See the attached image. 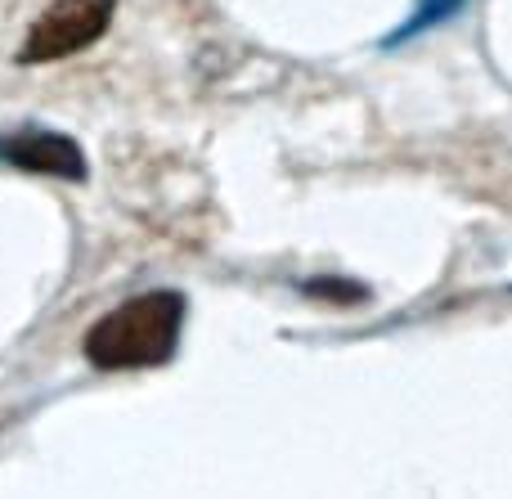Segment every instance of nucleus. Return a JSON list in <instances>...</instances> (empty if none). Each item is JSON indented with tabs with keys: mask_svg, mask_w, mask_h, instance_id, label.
Here are the masks:
<instances>
[{
	"mask_svg": "<svg viewBox=\"0 0 512 499\" xmlns=\"http://www.w3.org/2000/svg\"><path fill=\"white\" fill-rule=\"evenodd\" d=\"M301 293L324 297V302H337V306H351V302H364L369 288L351 284V279H310V284H301Z\"/></svg>",
	"mask_w": 512,
	"mask_h": 499,
	"instance_id": "5",
	"label": "nucleus"
},
{
	"mask_svg": "<svg viewBox=\"0 0 512 499\" xmlns=\"http://www.w3.org/2000/svg\"><path fill=\"white\" fill-rule=\"evenodd\" d=\"M117 0H54L41 18L32 23L18 59L23 63H50V59H68V54L95 45L99 36L113 23Z\"/></svg>",
	"mask_w": 512,
	"mask_h": 499,
	"instance_id": "2",
	"label": "nucleus"
},
{
	"mask_svg": "<svg viewBox=\"0 0 512 499\" xmlns=\"http://www.w3.org/2000/svg\"><path fill=\"white\" fill-rule=\"evenodd\" d=\"M189 302L176 288H153L131 302L113 306L104 320L90 324L86 360L104 374H122V369H158L180 351V333H185Z\"/></svg>",
	"mask_w": 512,
	"mask_h": 499,
	"instance_id": "1",
	"label": "nucleus"
},
{
	"mask_svg": "<svg viewBox=\"0 0 512 499\" xmlns=\"http://www.w3.org/2000/svg\"><path fill=\"white\" fill-rule=\"evenodd\" d=\"M463 9H468V0H414L405 23H400L396 32L382 36V50H400L405 41H418V36L436 32V27H445L450 18H459Z\"/></svg>",
	"mask_w": 512,
	"mask_h": 499,
	"instance_id": "4",
	"label": "nucleus"
},
{
	"mask_svg": "<svg viewBox=\"0 0 512 499\" xmlns=\"http://www.w3.org/2000/svg\"><path fill=\"white\" fill-rule=\"evenodd\" d=\"M0 167L32 171V176H50V180H72V185H81L90 176L81 144L63 131H45V126L0 131Z\"/></svg>",
	"mask_w": 512,
	"mask_h": 499,
	"instance_id": "3",
	"label": "nucleus"
}]
</instances>
